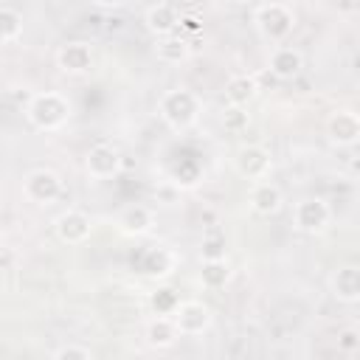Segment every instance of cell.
<instances>
[{
  "mask_svg": "<svg viewBox=\"0 0 360 360\" xmlns=\"http://www.w3.org/2000/svg\"><path fill=\"white\" fill-rule=\"evenodd\" d=\"M253 25L259 31V37L270 45H284L287 37L295 31L298 25V14L290 3L281 0H270V3H259L253 6Z\"/></svg>",
  "mask_w": 360,
  "mask_h": 360,
  "instance_id": "6da1fadb",
  "label": "cell"
},
{
  "mask_svg": "<svg viewBox=\"0 0 360 360\" xmlns=\"http://www.w3.org/2000/svg\"><path fill=\"white\" fill-rule=\"evenodd\" d=\"M200 112H202V101H200V96H197L194 90H188V87L166 90V93L158 98V115H160V121H163L169 129H174V132H183V129L194 127L197 118H200Z\"/></svg>",
  "mask_w": 360,
  "mask_h": 360,
  "instance_id": "7a4b0ae2",
  "label": "cell"
},
{
  "mask_svg": "<svg viewBox=\"0 0 360 360\" xmlns=\"http://www.w3.org/2000/svg\"><path fill=\"white\" fill-rule=\"evenodd\" d=\"M25 118L39 132H56L70 118V101L56 90H39L25 104Z\"/></svg>",
  "mask_w": 360,
  "mask_h": 360,
  "instance_id": "3957f363",
  "label": "cell"
},
{
  "mask_svg": "<svg viewBox=\"0 0 360 360\" xmlns=\"http://www.w3.org/2000/svg\"><path fill=\"white\" fill-rule=\"evenodd\" d=\"M332 222V205L323 197H304L292 205V228L298 233L315 236L323 233Z\"/></svg>",
  "mask_w": 360,
  "mask_h": 360,
  "instance_id": "277c9868",
  "label": "cell"
},
{
  "mask_svg": "<svg viewBox=\"0 0 360 360\" xmlns=\"http://www.w3.org/2000/svg\"><path fill=\"white\" fill-rule=\"evenodd\" d=\"M172 321H174L180 338H200V335H205L214 326V309L205 301L186 298L172 312Z\"/></svg>",
  "mask_w": 360,
  "mask_h": 360,
  "instance_id": "5b68a950",
  "label": "cell"
},
{
  "mask_svg": "<svg viewBox=\"0 0 360 360\" xmlns=\"http://www.w3.org/2000/svg\"><path fill=\"white\" fill-rule=\"evenodd\" d=\"M326 141L338 149H354L360 141V115L352 107H335L326 115Z\"/></svg>",
  "mask_w": 360,
  "mask_h": 360,
  "instance_id": "8992f818",
  "label": "cell"
},
{
  "mask_svg": "<svg viewBox=\"0 0 360 360\" xmlns=\"http://www.w3.org/2000/svg\"><path fill=\"white\" fill-rule=\"evenodd\" d=\"M22 197L34 205H51L62 197V177L48 166L31 169L22 177Z\"/></svg>",
  "mask_w": 360,
  "mask_h": 360,
  "instance_id": "52a82bcc",
  "label": "cell"
},
{
  "mask_svg": "<svg viewBox=\"0 0 360 360\" xmlns=\"http://www.w3.org/2000/svg\"><path fill=\"white\" fill-rule=\"evenodd\" d=\"M233 169H236L239 177H245L250 183L267 180L270 172H273V155L262 143H245L233 155Z\"/></svg>",
  "mask_w": 360,
  "mask_h": 360,
  "instance_id": "ba28073f",
  "label": "cell"
},
{
  "mask_svg": "<svg viewBox=\"0 0 360 360\" xmlns=\"http://www.w3.org/2000/svg\"><path fill=\"white\" fill-rule=\"evenodd\" d=\"M121 169H124V155L107 141L93 143L84 155V172H87L90 180H110Z\"/></svg>",
  "mask_w": 360,
  "mask_h": 360,
  "instance_id": "9c48e42d",
  "label": "cell"
},
{
  "mask_svg": "<svg viewBox=\"0 0 360 360\" xmlns=\"http://www.w3.org/2000/svg\"><path fill=\"white\" fill-rule=\"evenodd\" d=\"M53 233L62 245H84L93 236V217L82 208H65L53 219Z\"/></svg>",
  "mask_w": 360,
  "mask_h": 360,
  "instance_id": "30bf717a",
  "label": "cell"
},
{
  "mask_svg": "<svg viewBox=\"0 0 360 360\" xmlns=\"http://www.w3.org/2000/svg\"><path fill=\"white\" fill-rule=\"evenodd\" d=\"M93 62H96L93 45L84 39H70V42L59 45V51H56V68L65 76H84V73H90Z\"/></svg>",
  "mask_w": 360,
  "mask_h": 360,
  "instance_id": "8fae6325",
  "label": "cell"
},
{
  "mask_svg": "<svg viewBox=\"0 0 360 360\" xmlns=\"http://www.w3.org/2000/svg\"><path fill=\"white\" fill-rule=\"evenodd\" d=\"M115 228L129 236V239H141V236H149L155 231V211L143 202H129L118 211L115 217Z\"/></svg>",
  "mask_w": 360,
  "mask_h": 360,
  "instance_id": "7c38bea8",
  "label": "cell"
},
{
  "mask_svg": "<svg viewBox=\"0 0 360 360\" xmlns=\"http://www.w3.org/2000/svg\"><path fill=\"white\" fill-rule=\"evenodd\" d=\"M180 17H183V11L174 6V3H152V6H146V11H143V25H146V31L158 39V37H169V34H177L180 31Z\"/></svg>",
  "mask_w": 360,
  "mask_h": 360,
  "instance_id": "4fadbf2b",
  "label": "cell"
},
{
  "mask_svg": "<svg viewBox=\"0 0 360 360\" xmlns=\"http://www.w3.org/2000/svg\"><path fill=\"white\" fill-rule=\"evenodd\" d=\"M267 70L281 82H292L304 70V53L295 45H287V42L284 45H273L270 56H267Z\"/></svg>",
  "mask_w": 360,
  "mask_h": 360,
  "instance_id": "5bb4252c",
  "label": "cell"
},
{
  "mask_svg": "<svg viewBox=\"0 0 360 360\" xmlns=\"http://www.w3.org/2000/svg\"><path fill=\"white\" fill-rule=\"evenodd\" d=\"M329 292L335 301L354 307L360 301V267L357 264H340L329 276Z\"/></svg>",
  "mask_w": 360,
  "mask_h": 360,
  "instance_id": "9a60e30c",
  "label": "cell"
},
{
  "mask_svg": "<svg viewBox=\"0 0 360 360\" xmlns=\"http://www.w3.org/2000/svg\"><path fill=\"white\" fill-rule=\"evenodd\" d=\"M248 202H250L253 214H259V217H276L284 208V194H281V188L273 180H259V183L250 186Z\"/></svg>",
  "mask_w": 360,
  "mask_h": 360,
  "instance_id": "2e32d148",
  "label": "cell"
},
{
  "mask_svg": "<svg viewBox=\"0 0 360 360\" xmlns=\"http://www.w3.org/2000/svg\"><path fill=\"white\" fill-rule=\"evenodd\" d=\"M143 338H146V343H149L152 349L163 352V349H172V346L180 340V332H177V326H174L172 318H166V315H155V318L146 321V326H143Z\"/></svg>",
  "mask_w": 360,
  "mask_h": 360,
  "instance_id": "e0dca14e",
  "label": "cell"
},
{
  "mask_svg": "<svg viewBox=\"0 0 360 360\" xmlns=\"http://www.w3.org/2000/svg\"><path fill=\"white\" fill-rule=\"evenodd\" d=\"M155 56L163 65H180L191 56V42L186 34H169V37H158L155 39Z\"/></svg>",
  "mask_w": 360,
  "mask_h": 360,
  "instance_id": "ac0fdd59",
  "label": "cell"
},
{
  "mask_svg": "<svg viewBox=\"0 0 360 360\" xmlns=\"http://www.w3.org/2000/svg\"><path fill=\"white\" fill-rule=\"evenodd\" d=\"M174 262H177L174 253H172L169 248L158 245V248H149V250L141 256V273H143L146 278L160 281V278H166V276L174 273Z\"/></svg>",
  "mask_w": 360,
  "mask_h": 360,
  "instance_id": "d6986e66",
  "label": "cell"
},
{
  "mask_svg": "<svg viewBox=\"0 0 360 360\" xmlns=\"http://www.w3.org/2000/svg\"><path fill=\"white\" fill-rule=\"evenodd\" d=\"M259 96V82L248 73H236L225 82V104L228 107H250V101Z\"/></svg>",
  "mask_w": 360,
  "mask_h": 360,
  "instance_id": "ffe728a7",
  "label": "cell"
},
{
  "mask_svg": "<svg viewBox=\"0 0 360 360\" xmlns=\"http://www.w3.org/2000/svg\"><path fill=\"white\" fill-rule=\"evenodd\" d=\"M233 270L228 264V259H217V262H200V273H197V281L202 290H222L228 287Z\"/></svg>",
  "mask_w": 360,
  "mask_h": 360,
  "instance_id": "44dd1931",
  "label": "cell"
},
{
  "mask_svg": "<svg viewBox=\"0 0 360 360\" xmlns=\"http://www.w3.org/2000/svg\"><path fill=\"white\" fill-rule=\"evenodd\" d=\"M22 14L14 6H0V42H17L22 37Z\"/></svg>",
  "mask_w": 360,
  "mask_h": 360,
  "instance_id": "7402d4cb",
  "label": "cell"
},
{
  "mask_svg": "<svg viewBox=\"0 0 360 360\" xmlns=\"http://www.w3.org/2000/svg\"><path fill=\"white\" fill-rule=\"evenodd\" d=\"M183 298L177 295V290L174 287H158L152 295H149V307H152V312L155 315H166V318H172V312L177 309V304H180Z\"/></svg>",
  "mask_w": 360,
  "mask_h": 360,
  "instance_id": "603a6c76",
  "label": "cell"
},
{
  "mask_svg": "<svg viewBox=\"0 0 360 360\" xmlns=\"http://www.w3.org/2000/svg\"><path fill=\"white\" fill-rule=\"evenodd\" d=\"M225 253H228V242H225V236H222V233L211 231V233H205V236H202V242H200V262L228 259Z\"/></svg>",
  "mask_w": 360,
  "mask_h": 360,
  "instance_id": "cb8c5ba5",
  "label": "cell"
},
{
  "mask_svg": "<svg viewBox=\"0 0 360 360\" xmlns=\"http://www.w3.org/2000/svg\"><path fill=\"white\" fill-rule=\"evenodd\" d=\"M219 121H222L225 132H233L236 135V132H245L250 127V112H248V107H228L225 104Z\"/></svg>",
  "mask_w": 360,
  "mask_h": 360,
  "instance_id": "d4e9b609",
  "label": "cell"
},
{
  "mask_svg": "<svg viewBox=\"0 0 360 360\" xmlns=\"http://www.w3.org/2000/svg\"><path fill=\"white\" fill-rule=\"evenodd\" d=\"M51 360H96V357H93V352H90L87 346H82V343H65V346H59V349L53 352Z\"/></svg>",
  "mask_w": 360,
  "mask_h": 360,
  "instance_id": "484cf974",
  "label": "cell"
},
{
  "mask_svg": "<svg viewBox=\"0 0 360 360\" xmlns=\"http://www.w3.org/2000/svg\"><path fill=\"white\" fill-rule=\"evenodd\" d=\"M357 349H360V332H357L354 326L340 329V332H338V352H343V354H354Z\"/></svg>",
  "mask_w": 360,
  "mask_h": 360,
  "instance_id": "4316f807",
  "label": "cell"
},
{
  "mask_svg": "<svg viewBox=\"0 0 360 360\" xmlns=\"http://www.w3.org/2000/svg\"><path fill=\"white\" fill-rule=\"evenodd\" d=\"M152 197H155V202H160V205H177V200H180V186H177V183H163V186H158V188L152 191Z\"/></svg>",
  "mask_w": 360,
  "mask_h": 360,
  "instance_id": "83f0119b",
  "label": "cell"
},
{
  "mask_svg": "<svg viewBox=\"0 0 360 360\" xmlns=\"http://www.w3.org/2000/svg\"><path fill=\"white\" fill-rule=\"evenodd\" d=\"M197 22H200L197 17L183 14V17H180V34H183V31H200V25H197Z\"/></svg>",
  "mask_w": 360,
  "mask_h": 360,
  "instance_id": "f1b7e54d",
  "label": "cell"
},
{
  "mask_svg": "<svg viewBox=\"0 0 360 360\" xmlns=\"http://www.w3.org/2000/svg\"><path fill=\"white\" fill-rule=\"evenodd\" d=\"M3 245H6V233H3V228H0V250H3Z\"/></svg>",
  "mask_w": 360,
  "mask_h": 360,
  "instance_id": "f546056e",
  "label": "cell"
}]
</instances>
